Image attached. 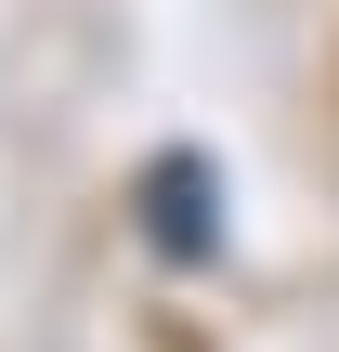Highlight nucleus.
Instances as JSON below:
<instances>
[{
    "mask_svg": "<svg viewBox=\"0 0 339 352\" xmlns=\"http://www.w3.org/2000/svg\"><path fill=\"white\" fill-rule=\"evenodd\" d=\"M144 209H157V248H170V261H209V248H222L209 170H196V157H157V170H144Z\"/></svg>",
    "mask_w": 339,
    "mask_h": 352,
    "instance_id": "1",
    "label": "nucleus"
}]
</instances>
